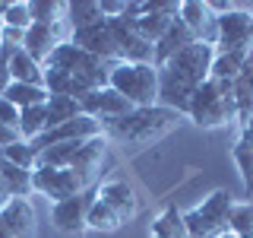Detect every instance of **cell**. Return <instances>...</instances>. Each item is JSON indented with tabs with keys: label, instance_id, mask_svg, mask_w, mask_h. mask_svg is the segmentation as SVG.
I'll list each match as a JSON object with an SVG mask.
<instances>
[{
	"label": "cell",
	"instance_id": "cell-5",
	"mask_svg": "<svg viewBox=\"0 0 253 238\" xmlns=\"http://www.w3.org/2000/svg\"><path fill=\"white\" fill-rule=\"evenodd\" d=\"M231 210L234 200L228 190H212L209 197L184 213V226L190 238H221L231 232Z\"/></svg>",
	"mask_w": 253,
	"mask_h": 238
},
{
	"label": "cell",
	"instance_id": "cell-34",
	"mask_svg": "<svg viewBox=\"0 0 253 238\" xmlns=\"http://www.w3.org/2000/svg\"><path fill=\"white\" fill-rule=\"evenodd\" d=\"M3 26H10V29H22V32H29V29H32V13H29V0H13V3L6 6Z\"/></svg>",
	"mask_w": 253,
	"mask_h": 238
},
{
	"label": "cell",
	"instance_id": "cell-38",
	"mask_svg": "<svg viewBox=\"0 0 253 238\" xmlns=\"http://www.w3.org/2000/svg\"><path fill=\"white\" fill-rule=\"evenodd\" d=\"M10 200H13V194H10V187H6V181L0 178V210H3V206L10 203Z\"/></svg>",
	"mask_w": 253,
	"mask_h": 238
},
{
	"label": "cell",
	"instance_id": "cell-24",
	"mask_svg": "<svg viewBox=\"0 0 253 238\" xmlns=\"http://www.w3.org/2000/svg\"><path fill=\"white\" fill-rule=\"evenodd\" d=\"M247 54H250V51H215V58H212V70H209V79H218V83H234V76L241 73Z\"/></svg>",
	"mask_w": 253,
	"mask_h": 238
},
{
	"label": "cell",
	"instance_id": "cell-41",
	"mask_svg": "<svg viewBox=\"0 0 253 238\" xmlns=\"http://www.w3.org/2000/svg\"><path fill=\"white\" fill-rule=\"evenodd\" d=\"M0 238H13L10 232H6V226H3V222H0Z\"/></svg>",
	"mask_w": 253,
	"mask_h": 238
},
{
	"label": "cell",
	"instance_id": "cell-4",
	"mask_svg": "<svg viewBox=\"0 0 253 238\" xmlns=\"http://www.w3.org/2000/svg\"><path fill=\"white\" fill-rule=\"evenodd\" d=\"M111 89L121 92L133 108L158 105V67L155 63H117L111 70Z\"/></svg>",
	"mask_w": 253,
	"mask_h": 238
},
{
	"label": "cell",
	"instance_id": "cell-12",
	"mask_svg": "<svg viewBox=\"0 0 253 238\" xmlns=\"http://www.w3.org/2000/svg\"><path fill=\"white\" fill-rule=\"evenodd\" d=\"M98 133H105L101 130V121H95V118H89V115H79V118H73V121H67V124H57V127H51V130H44L38 140H32V146L42 153V149L57 146V143L92 140V137H98Z\"/></svg>",
	"mask_w": 253,
	"mask_h": 238
},
{
	"label": "cell",
	"instance_id": "cell-39",
	"mask_svg": "<svg viewBox=\"0 0 253 238\" xmlns=\"http://www.w3.org/2000/svg\"><path fill=\"white\" fill-rule=\"evenodd\" d=\"M13 79H10V70L6 67H0V99H3V92H6V86H10Z\"/></svg>",
	"mask_w": 253,
	"mask_h": 238
},
{
	"label": "cell",
	"instance_id": "cell-36",
	"mask_svg": "<svg viewBox=\"0 0 253 238\" xmlns=\"http://www.w3.org/2000/svg\"><path fill=\"white\" fill-rule=\"evenodd\" d=\"M19 115L22 111L16 108L10 99H0V124L3 127H16V130H19Z\"/></svg>",
	"mask_w": 253,
	"mask_h": 238
},
{
	"label": "cell",
	"instance_id": "cell-20",
	"mask_svg": "<svg viewBox=\"0 0 253 238\" xmlns=\"http://www.w3.org/2000/svg\"><path fill=\"white\" fill-rule=\"evenodd\" d=\"M193 42H196L193 32H190L184 22H180V16H177V19H174V26L155 42V67H162V63H168L171 58H177V54L184 51V48H190Z\"/></svg>",
	"mask_w": 253,
	"mask_h": 238
},
{
	"label": "cell",
	"instance_id": "cell-26",
	"mask_svg": "<svg viewBox=\"0 0 253 238\" xmlns=\"http://www.w3.org/2000/svg\"><path fill=\"white\" fill-rule=\"evenodd\" d=\"M83 143H85V140H76V143H57V146L42 149V153H38V169H70Z\"/></svg>",
	"mask_w": 253,
	"mask_h": 238
},
{
	"label": "cell",
	"instance_id": "cell-40",
	"mask_svg": "<svg viewBox=\"0 0 253 238\" xmlns=\"http://www.w3.org/2000/svg\"><path fill=\"white\" fill-rule=\"evenodd\" d=\"M6 6H10V0H0V29H3V16H6Z\"/></svg>",
	"mask_w": 253,
	"mask_h": 238
},
{
	"label": "cell",
	"instance_id": "cell-7",
	"mask_svg": "<svg viewBox=\"0 0 253 238\" xmlns=\"http://www.w3.org/2000/svg\"><path fill=\"white\" fill-rule=\"evenodd\" d=\"M98 197V187H89L76 197H67V200L51 206V226L63 235H83L89 229V210Z\"/></svg>",
	"mask_w": 253,
	"mask_h": 238
},
{
	"label": "cell",
	"instance_id": "cell-19",
	"mask_svg": "<svg viewBox=\"0 0 253 238\" xmlns=\"http://www.w3.org/2000/svg\"><path fill=\"white\" fill-rule=\"evenodd\" d=\"M234 105H237V124L244 130L253 124V51L247 54L241 73L234 76Z\"/></svg>",
	"mask_w": 253,
	"mask_h": 238
},
{
	"label": "cell",
	"instance_id": "cell-16",
	"mask_svg": "<svg viewBox=\"0 0 253 238\" xmlns=\"http://www.w3.org/2000/svg\"><path fill=\"white\" fill-rule=\"evenodd\" d=\"M79 108H83V115L95 118V121H111V118H121V115H130L133 105L124 99L121 92H114L111 86H105V89H95L89 95H83L79 99Z\"/></svg>",
	"mask_w": 253,
	"mask_h": 238
},
{
	"label": "cell",
	"instance_id": "cell-14",
	"mask_svg": "<svg viewBox=\"0 0 253 238\" xmlns=\"http://www.w3.org/2000/svg\"><path fill=\"white\" fill-rule=\"evenodd\" d=\"M105 156H108V140H105V133H98V137L85 140L83 146H79L70 172H73L85 187H98V175H101V165H105Z\"/></svg>",
	"mask_w": 253,
	"mask_h": 238
},
{
	"label": "cell",
	"instance_id": "cell-25",
	"mask_svg": "<svg viewBox=\"0 0 253 238\" xmlns=\"http://www.w3.org/2000/svg\"><path fill=\"white\" fill-rule=\"evenodd\" d=\"M44 115H47V130H51V127H57V124H67V121H73V118H79L83 108H79V102L70 99V95H47Z\"/></svg>",
	"mask_w": 253,
	"mask_h": 238
},
{
	"label": "cell",
	"instance_id": "cell-8",
	"mask_svg": "<svg viewBox=\"0 0 253 238\" xmlns=\"http://www.w3.org/2000/svg\"><path fill=\"white\" fill-rule=\"evenodd\" d=\"M70 35H73V29H70L67 19H60V22H32V29L26 32V45H22V51L44 67L47 58L57 51V45L70 42Z\"/></svg>",
	"mask_w": 253,
	"mask_h": 238
},
{
	"label": "cell",
	"instance_id": "cell-3",
	"mask_svg": "<svg viewBox=\"0 0 253 238\" xmlns=\"http://www.w3.org/2000/svg\"><path fill=\"white\" fill-rule=\"evenodd\" d=\"M190 121L196 127H225L237 121V105H234V83H218V79H206L200 89L193 92L187 108Z\"/></svg>",
	"mask_w": 253,
	"mask_h": 238
},
{
	"label": "cell",
	"instance_id": "cell-43",
	"mask_svg": "<svg viewBox=\"0 0 253 238\" xmlns=\"http://www.w3.org/2000/svg\"><path fill=\"white\" fill-rule=\"evenodd\" d=\"M244 238H253V232H250V235H244Z\"/></svg>",
	"mask_w": 253,
	"mask_h": 238
},
{
	"label": "cell",
	"instance_id": "cell-42",
	"mask_svg": "<svg viewBox=\"0 0 253 238\" xmlns=\"http://www.w3.org/2000/svg\"><path fill=\"white\" fill-rule=\"evenodd\" d=\"M221 238H237V235H231V232H228V235H221Z\"/></svg>",
	"mask_w": 253,
	"mask_h": 238
},
{
	"label": "cell",
	"instance_id": "cell-2",
	"mask_svg": "<svg viewBox=\"0 0 253 238\" xmlns=\"http://www.w3.org/2000/svg\"><path fill=\"white\" fill-rule=\"evenodd\" d=\"M177 124H180L177 111L165 105H152V108H133L130 115L111 118V121L101 124V130L124 143H133V146H152L162 137H168Z\"/></svg>",
	"mask_w": 253,
	"mask_h": 238
},
{
	"label": "cell",
	"instance_id": "cell-18",
	"mask_svg": "<svg viewBox=\"0 0 253 238\" xmlns=\"http://www.w3.org/2000/svg\"><path fill=\"white\" fill-rule=\"evenodd\" d=\"M0 222L6 226V232L13 238H35V206L29 197H13L10 203L0 210Z\"/></svg>",
	"mask_w": 253,
	"mask_h": 238
},
{
	"label": "cell",
	"instance_id": "cell-31",
	"mask_svg": "<svg viewBox=\"0 0 253 238\" xmlns=\"http://www.w3.org/2000/svg\"><path fill=\"white\" fill-rule=\"evenodd\" d=\"M47 130V115H44V105H35V108H22L19 115V137L32 143L38 140L42 133Z\"/></svg>",
	"mask_w": 253,
	"mask_h": 238
},
{
	"label": "cell",
	"instance_id": "cell-9",
	"mask_svg": "<svg viewBox=\"0 0 253 238\" xmlns=\"http://www.w3.org/2000/svg\"><path fill=\"white\" fill-rule=\"evenodd\" d=\"M215 51H253V13L234 6L218 16V42Z\"/></svg>",
	"mask_w": 253,
	"mask_h": 238
},
{
	"label": "cell",
	"instance_id": "cell-33",
	"mask_svg": "<svg viewBox=\"0 0 253 238\" xmlns=\"http://www.w3.org/2000/svg\"><path fill=\"white\" fill-rule=\"evenodd\" d=\"M32 22H60L67 19V3L60 0H29Z\"/></svg>",
	"mask_w": 253,
	"mask_h": 238
},
{
	"label": "cell",
	"instance_id": "cell-32",
	"mask_svg": "<svg viewBox=\"0 0 253 238\" xmlns=\"http://www.w3.org/2000/svg\"><path fill=\"white\" fill-rule=\"evenodd\" d=\"M121 226H124V219L117 216L105 200L95 197V203H92V210H89V229H92V232H117Z\"/></svg>",
	"mask_w": 253,
	"mask_h": 238
},
{
	"label": "cell",
	"instance_id": "cell-10",
	"mask_svg": "<svg viewBox=\"0 0 253 238\" xmlns=\"http://www.w3.org/2000/svg\"><path fill=\"white\" fill-rule=\"evenodd\" d=\"M32 190L47 197L51 203H60V200L76 197V194H83V190H89V187H85L70 169H35L32 172Z\"/></svg>",
	"mask_w": 253,
	"mask_h": 238
},
{
	"label": "cell",
	"instance_id": "cell-17",
	"mask_svg": "<svg viewBox=\"0 0 253 238\" xmlns=\"http://www.w3.org/2000/svg\"><path fill=\"white\" fill-rule=\"evenodd\" d=\"M98 200H105L124 222H130V219L139 216V197H136V190H133V184H126V181H121V178L98 184Z\"/></svg>",
	"mask_w": 253,
	"mask_h": 238
},
{
	"label": "cell",
	"instance_id": "cell-22",
	"mask_svg": "<svg viewBox=\"0 0 253 238\" xmlns=\"http://www.w3.org/2000/svg\"><path fill=\"white\" fill-rule=\"evenodd\" d=\"M6 70H10V79L13 83H26V86H44V67L38 60H32L26 51H16L10 63H6Z\"/></svg>",
	"mask_w": 253,
	"mask_h": 238
},
{
	"label": "cell",
	"instance_id": "cell-1",
	"mask_svg": "<svg viewBox=\"0 0 253 238\" xmlns=\"http://www.w3.org/2000/svg\"><path fill=\"white\" fill-rule=\"evenodd\" d=\"M212 58H215V48L212 45L193 42L190 48H184L177 58L162 63V67H158V102H162L165 108L177 111V115H187L193 92L209 79Z\"/></svg>",
	"mask_w": 253,
	"mask_h": 238
},
{
	"label": "cell",
	"instance_id": "cell-37",
	"mask_svg": "<svg viewBox=\"0 0 253 238\" xmlns=\"http://www.w3.org/2000/svg\"><path fill=\"white\" fill-rule=\"evenodd\" d=\"M0 45H6V48H22V45H26V32L3 26V29H0Z\"/></svg>",
	"mask_w": 253,
	"mask_h": 238
},
{
	"label": "cell",
	"instance_id": "cell-6",
	"mask_svg": "<svg viewBox=\"0 0 253 238\" xmlns=\"http://www.w3.org/2000/svg\"><path fill=\"white\" fill-rule=\"evenodd\" d=\"M44 67H54V70H63V73H70V76L89 79L92 89H105V86L111 83V70H114L117 63H108V60L95 58V54L83 51V48L73 45V42H63V45H57V51L47 58Z\"/></svg>",
	"mask_w": 253,
	"mask_h": 238
},
{
	"label": "cell",
	"instance_id": "cell-23",
	"mask_svg": "<svg viewBox=\"0 0 253 238\" xmlns=\"http://www.w3.org/2000/svg\"><path fill=\"white\" fill-rule=\"evenodd\" d=\"M149 238H190L187 226H184V213H180L177 206H165L155 216Z\"/></svg>",
	"mask_w": 253,
	"mask_h": 238
},
{
	"label": "cell",
	"instance_id": "cell-11",
	"mask_svg": "<svg viewBox=\"0 0 253 238\" xmlns=\"http://www.w3.org/2000/svg\"><path fill=\"white\" fill-rule=\"evenodd\" d=\"M177 16H180V3H171V0H149V3H142V13L136 16V29L149 45H155L158 38L174 26Z\"/></svg>",
	"mask_w": 253,
	"mask_h": 238
},
{
	"label": "cell",
	"instance_id": "cell-28",
	"mask_svg": "<svg viewBox=\"0 0 253 238\" xmlns=\"http://www.w3.org/2000/svg\"><path fill=\"white\" fill-rule=\"evenodd\" d=\"M3 99H10L16 108H35V105H44L47 102V92L44 86H26V83H10L3 92Z\"/></svg>",
	"mask_w": 253,
	"mask_h": 238
},
{
	"label": "cell",
	"instance_id": "cell-30",
	"mask_svg": "<svg viewBox=\"0 0 253 238\" xmlns=\"http://www.w3.org/2000/svg\"><path fill=\"white\" fill-rule=\"evenodd\" d=\"M0 159L19 165V169H26V172L38 169V149L32 146V143H26V140H16V143H10V146H3L0 149Z\"/></svg>",
	"mask_w": 253,
	"mask_h": 238
},
{
	"label": "cell",
	"instance_id": "cell-35",
	"mask_svg": "<svg viewBox=\"0 0 253 238\" xmlns=\"http://www.w3.org/2000/svg\"><path fill=\"white\" fill-rule=\"evenodd\" d=\"M253 232V203H234L231 210V235L244 238Z\"/></svg>",
	"mask_w": 253,
	"mask_h": 238
},
{
	"label": "cell",
	"instance_id": "cell-27",
	"mask_svg": "<svg viewBox=\"0 0 253 238\" xmlns=\"http://www.w3.org/2000/svg\"><path fill=\"white\" fill-rule=\"evenodd\" d=\"M101 6L98 0H76V3H67V22L70 29H85V26H95L101 22Z\"/></svg>",
	"mask_w": 253,
	"mask_h": 238
},
{
	"label": "cell",
	"instance_id": "cell-21",
	"mask_svg": "<svg viewBox=\"0 0 253 238\" xmlns=\"http://www.w3.org/2000/svg\"><path fill=\"white\" fill-rule=\"evenodd\" d=\"M231 159H234L237 172H241L244 190H247V194H253V124L241 130V137H237L234 149H231Z\"/></svg>",
	"mask_w": 253,
	"mask_h": 238
},
{
	"label": "cell",
	"instance_id": "cell-13",
	"mask_svg": "<svg viewBox=\"0 0 253 238\" xmlns=\"http://www.w3.org/2000/svg\"><path fill=\"white\" fill-rule=\"evenodd\" d=\"M70 42L79 45L83 51L95 54V58L108 60V63H121V51H117V45H114V35H111L108 19L95 22V26H85V29H73Z\"/></svg>",
	"mask_w": 253,
	"mask_h": 238
},
{
	"label": "cell",
	"instance_id": "cell-29",
	"mask_svg": "<svg viewBox=\"0 0 253 238\" xmlns=\"http://www.w3.org/2000/svg\"><path fill=\"white\" fill-rule=\"evenodd\" d=\"M0 178L6 181V187H10L13 197H29L32 194V172L6 162V159H0Z\"/></svg>",
	"mask_w": 253,
	"mask_h": 238
},
{
	"label": "cell",
	"instance_id": "cell-15",
	"mask_svg": "<svg viewBox=\"0 0 253 238\" xmlns=\"http://www.w3.org/2000/svg\"><path fill=\"white\" fill-rule=\"evenodd\" d=\"M180 22L193 32L196 42L215 48V42H218V16L209 10L206 0H184V3H180Z\"/></svg>",
	"mask_w": 253,
	"mask_h": 238
}]
</instances>
